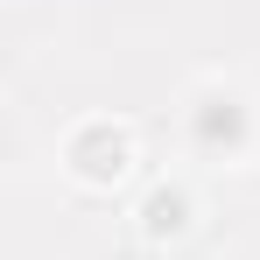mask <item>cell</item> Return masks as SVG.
I'll use <instances>...</instances> for the list:
<instances>
[{
	"mask_svg": "<svg viewBox=\"0 0 260 260\" xmlns=\"http://www.w3.org/2000/svg\"><path fill=\"white\" fill-rule=\"evenodd\" d=\"M176 127H183V148H190L197 162L232 169V162L260 155V99L246 85H232V78H204V85L183 91Z\"/></svg>",
	"mask_w": 260,
	"mask_h": 260,
	"instance_id": "1",
	"label": "cell"
},
{
	"mask_svg": "<svg viewBox=\"0 0 260 260\" xmlns=\"http://www.w3.org/2000/svg\"><path fill=\"white\" fill-rule=\"evenodd\" d=\"M56 162L63 176L78 183V190H120L141 162V141H134L127 120H113V113H85V120H71L63 141H56Z\"/></svg>",
	"mask_w": 260,
	"mask_h": 260,
	"instance_id": "2",
	"label": "cell"
},
{
	"mask_svg": "<svg viewBox=\"0 0 260 260\" xmlns=\"http://www.w3.org/2000/svg\"><path fill=\"white\" fill-rule=\"evenodd\" d=\"M197 225V190L183 183V176H162V183H148L141 190V204H134V232L148 239V246H169Z\"/></svg>",
	"mask_w": 260,
	"mask_h": 260,
	"instance_id": "3",
	"label": "cell"
}]
</instances>
